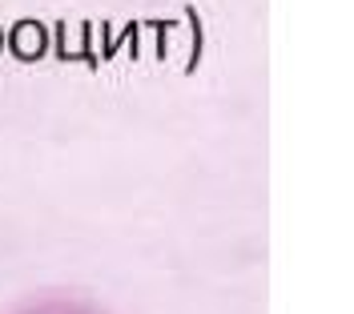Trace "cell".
Listing matches in <instances>:
<instances>
[{"label":"cell","instance_id":"6da1fadb","mask_svg":"<svg viewBox=\"0 0 354 314\" xmlns=\"http://www.w3.org/2000/svg\"><path fill=\"white\" fill-rule=\"evenodd\" d=\"M0 314H113L97 294L73 290V286H53V290H37L17 298L8 311Z\"/></svg>","mask_w":354,"mask_h":314}]
</instances>
